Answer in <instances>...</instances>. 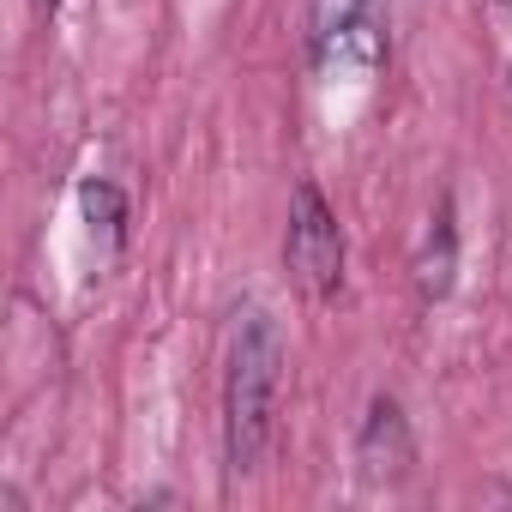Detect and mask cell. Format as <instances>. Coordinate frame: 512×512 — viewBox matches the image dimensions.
<instances>
[{
	"label": "cell",
	"mask_w": 512,
	"mask_h": 512,
	"mask_svg": "<svg viewBox=\"0 0 512 512\" xmlns=\"http://www.w3.org/2000/svg\"><path fill=\"white\" fill-rule=\"evenodd\" d=\"M278 386H284V332L266 308H247L235 326L229 380H223V452L235 476H253L272 446Z\"/></svg>",
	"instance_id": "6da1fadb"
},
{
	"label": "cell",
	"mask_w": 512,
	"mask_h": 512,
	"mask_svg": "<svg viewBox=\"0 0 512 512\" xmlns=\"http://www.w3.org/2000/svg\"><path fill=\"white\" fill-rule=\"evenodd\" d=\"M284 260H290V278H296L314 302L338 296V284H344V235H338V217H332V205H326V193H320L314 181H302L296 199H290Z\"/></svg>",
	"instance_id": "7a4b0ae2"
},
{
	"label": "cell",
	"mask_w": 512,
	"mask_h": 512,
	"mask_svg": "<svg viewBox=\"0 0 512 512\" xmlns=\"http://www.w3.org/2000/svg\"><path fill=\"white\" fill-rule=\"evenodd\" d=\"M308 31H314V55L320 67H374L386 37H380V0H314L308 7Z\"/></svg>",
	"instance_id": "3957f363"
},
{
	"label": "cell",
	"mask_w": 512,
	"mask_h": 512,
	"mask_svg": "<svg viewBox=\"0 0 512 512\" xmlns=\"http://www.w3.org/2000/svg\"><path fill=\"white\" fill-rule=\"evenodd\" d=\"M356 464H362V482H398L416 464L410 422H404V410L392 398H374V410L362 422V440H356Z\"/></svg>",
	"instance_id": "277c9868"
},
{
	"label": "cell",
	"mask_w": 512,
	"mask_h": 512,
	"mask_svg": "<svg viewBox=\"0 0 512 512\" xmlns=\"http://www.w3.org/2000/svg\"><path fill=\"white\" fill-rule=\"evenodd\" d=\"M452 266H458V235H452V205H440L434 229H428V247H422V260H416V284L428 302H440L452 290Z\"/></svg>",
	"instance_id": "5b68a950"
},
{
	"label": "cell",
	"mask_w": 512,
	"mask_h": 512,
	"mask_svg": "<svg viewBox=\"0 0 512 512\" xmlns=\"http://www.w3.org/2000/svg\"><path fill=\"white\" fill-rule=\"evenodd\" d=\"M79 205H85V217H91V223H103L109 235L121 229V193H115L109 181H85V193H79Z\"/></svg>",
	"instance_id": "8992f818"
},
{
	"label": "cell",
	"mask_w": 512,
	"mask_h": 512,
	"mask_svg": "<svg viewBox=\"0 0 512 512\" xmlns=\"http://www.w3.org/2000/svg\"><path fill=\"white\" fill-rule=\"evenodd\" d=\"M43 7H55V0H43Z\"/></svg>",
	"instance_id": "52a82bcc"
}]
</instances>
